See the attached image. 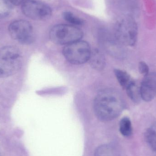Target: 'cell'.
<instances>
[{
  "instance_id": "obj_16",
  "label": "cell",
  "mask_w": 156,
  "mask_h": 156,
  "mask_svg": "<svg viewBox=\"0 0 156 156\" xmlns=\"http://www.w3.org/2000/svg\"><path fill=\"white\" fill-rule=\"evenodd\" d=\"M63 17L65 20L70 23L76 25H81L84 21L69 11H66L63 13Z\"/></svg>"
},
{
  "instance_id": "obj_19",
  "label": "cell",
  "mask_w": 156,
  "mask_h": 156,
  "mask_svg": "<svg viewBox=\"0 0 156 156\" xmlns=\"http://www.w3.org/2000/svg\"><path fill=\"white\" fill-rule=\"evenodd\" d=\"M11 5H19L23 3L25 0H6Z\"/></svg>"
},
{
  "instance_id": "obj_7",
  "label": "cell",
  "mask_w": 156,
  "mask_h": 156,
  "mask_svg": "<svg viewBox=\"0 0 156 156\" xmlns=\"http://www.w3.org/2000/svg\"><path fill=\"white\" fill-rule=\"evenodd\" d=\"M21 10L27 17L36 21L48 20L52 14L48 5L36 0H25L21 5Z\"/></svg>"
},
{
  "instance_id": "obj_3",
  "label": "cell",
  "mask_w": 156,
  "mask_h": 156,
  "mask_svg": "<svg viewBox=\"0 0 156 156\" xmlns=\"http://www.w3.org/2000/svg\"><path fill=\"white\" fill-rule=\"evenodd\" d=\"M83 36V33L81 29L70 25H57L53 27L49 32L52 42L66 45L80 40Z\"/></svg>"
},
{
  "instance_id": "obj_17",
  "label": "cell",
  "mask_w": 156,
  "mask_h": 156,
  "mask_svg": "<svg viewBox=\"0 0 156 156\" xmlns=\"http://www.w3.org/2000/svg\"><path fill=\"white\" fill-rule=\"evenodd\" d=\"M12 7L6 0H0V18L7 17L12 11Z\"/></svg>"
},
{
  "instance_id": "obj_15",
  "label": "cell",
  "mask_w": 156,
  "mask_h": 156,
  "mask_svg": "<svg viewBox=\"0 0 156 156\" xmlns=\"http://www.w3.org/2000/svg\"><path fill=\"white\" fill-rule=\"evenodd\" d=\"M120 131L123 136L126 137H128L132 134V122L128 117H123L120 121Z\"/></svg>"
},
{
  "instance_id": "obj_6",
  "label": "cell",
  "mask_w": 156,
  "mask_h": 156,
  "mask_svg": "<svg viewBox=\"0 0 156 156\" xmlns=\"http://www.w3.org/2000/svg\"><path fill=\"white\" fill-rule=\"evenodd\" d=\"M8 31L12 38L18 43L29 44L34 41V37L33 27L26 20L14 21L9 25Z\"/></svg>"
},
{
  "instance_id": "obj_5",
  "label": "cell",
  "mask_w": 156,
  "mask_h": 156,
  "mask_svg": "<svg viewBox=\"0 0 156 156\" xmlns=\"http://www.w3.org/2000/svg\"><path fill=\"white\" fill-rule=\"evenodd\" d=\"M91 53L88 43L80 40L67 45L63 49V55L67 60L75 65L89 61Z\"/></svg>"
},
{
  "instance_id": "obj_18",
  "label": "cell",
  "mask_w": 156,
  "mask_h": 156,
  "mask_svg": "<svg viewBox=\"0 0 156 156\" xmlns=\"http://www.w3.org/2000/svg\"><path fill=\"white\" fill-rule=\"evenodd\" d=\"M138 69L140 73L144 76H146L149 73V67L147 64L144 61H141L139 63Z\"/></svg>"
},
{
  "instance_id": "obj_12",
  "label": "cell",
  "mask_w": 156,
  "mask_h": 156,
  "mask_svg": "<svg viewBox=\"0 0 156 156\" xmlns=\"http://www.w3.org/2000/svg\"><path fill=\"white\" fill-rule=\"evenodd\" d=\"M94 156H119L116 148L109 144L99 147L95 150Z\"/></svg>"
},
{
  "instance_id": "obj_2",
  "label": "cell",
  "mask_w": 156,
  "mask_h": 156,
  "mask_svg": "<svg viewBox=\"0 0 156 156\" xmlns=\"http://www.w3.org/2000/svg\"><path fill=\"white\" fill-rule=\"evenodd\" d=\"M21 65L22 56L17 48L7 46L0 48V78L14 75Z\"/></svg>"
},
{
  "instance_id": "obj_14",
  "label": "cell",
  "mask_w": 156,
  "mask_h": 156,
  "mask_svg": "<svg viewBox=\"0 0 156 156\" xmlns=\"http://www.w3.org/2000/svg\"><path fill=\"white\" fill-rule=\"evenodd\" d=\"M146 138L149 146L156 153V122L147 129Z\"/></svg>"
},
{
  "instance_id": "obj_8",
  "label": "cell",
  "mask_w": 156,
  "mask_h": 156,
  "mask_svg": "<svg viewBox=\"0 0 156 156\" xmlns=\"http://www.w3.org/2000/svg\"><path fill=\"white\" fill-rule=\"evenodd\" d=\"M141 97L145 101H152L156 95V73H149L144 76L140 85Z\"/></svg>"
},
{
  "instance_id": "obj_11",
  "label": "cell",
  "mask_w": 156,
  "mask_h": 156,
  "mask_svg": "<svg viewBox=\"0 0 156 156\" xmlns=\"http://www.w3.org/2000/svg\"><path fill=\"white\" fill-rule=\"evenodd\" d=\"M127 95L130 99L135 103H139L142 99L140 91V86L132 81L126 89Z\"/></svg>"
},
{
  "instance_id": "obj_4",
  "label": "cell",
  "mask_w": 156,
  "mask_h": 156,
  "mask_svg": "<svg viewBox=\"0 0 156 156\" xmlns=\"http://www.w3.org/2000/svg\"><path fill=\"white\" fill-rule=\"evenodd\" d=\"M137 24L132 18H125L118 21L116 23L114 36L123 45H134L137 40Z\"/></svg>"
},
{
  "instance_id": "obj_9",
  "label": "cell",
  "mask_w": 156,
  "mask_h": 156,
  "mask_svg": "<svg viewBox=\"0 0 156 156\" xmlns=\"http://www.w3.org/2000/svg\"><path fill=\"white\" fill-rule=\"evenodd\" d=\"M103 42L106 51L113 56L122 58L124 56L123 45L117 41L115 36L105 37Z\"/></svg>"
},
{
  "instance_id": "obj_13",
  "label": "cell",
  "mask_w": 156,
  "mask_h": 156,
  "mask_svg": "<svg viewBox=\"0 0 156 156\" xmlns=\"http://www.w3.org/2000/svg\"><path fill=\"white\" fill-rule=\"evenodd\" d=\"M114 73L118 82L123 89H126L133 81L130 75L124 70L115 69Z\"/></svg>"
},
{
  "instance_id": "obj_1",
  "label": "cell",
  "mask_w": 156,
  "mask_h": 156,
  "mask_svg": "<svg viewBox=\"0 0 156 156\" xmlns=\"http://www.w3.org/2000/svg\"><path fill=\"white\" fill-rule=\"evenodd\" d=\"M125 107L121 94L112 89L103 90L94 99V109L97 117L103 121H109L119 116Z\"/></svg>"
},
{
  "instance_id": "obj_10",
  "label": "cell",
  "mask_w": 156,
  "mask_h": 156,
  "mask_svg": "<svg viewBox=\"0 0 156 156\" xmlns=\"http://www.w3.org/2000/svg\"><path fill=\"white\" fill-rule=\"evenodd\" d=\"M89 61L91 66L96 70H102L105 66L104 56L98 49H95L93 52L91 51Z\"/></svg>"
}]
</instances>
